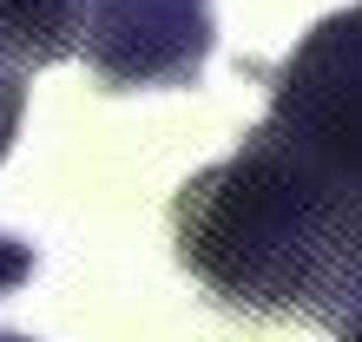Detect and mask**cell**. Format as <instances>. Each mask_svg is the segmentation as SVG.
I'll return each instance as SVG.
<instances>
[{
  "label": "cell",
  "mask_w": 362,
  "mask_h": 342,
  "mask_svg": "<svg viewBox=\"0 0 362 342\" xmlns=\"http://www.w3.org/2000/svg\"><path fill=\"white\" fill-rule=\"evenodd\" d=\"M33 270H40L33 244H20V237H7V230H0V296H7V290H20Z\"/></svg>",
  "instance_id": "cell-6"
},
{
  "label": "cell",
  "mask_w": 362,
  "mask_h": 342,
  "mask_svg": "<svg viewBox=\"0 0 362 342\" xmlns=\"http://www.w3.org/2000/svg\"><path fill=\"white\" fill-rule=\"evenodd\" d=\"M264 125L362 211V7L329 13L284 53Z\"/></svg>",
  "instance_id": "cell-2"
},
{
  "label": "cell",
  "mask_w": 362,
  "mask_h": 342,
  "mask_svg": "<svg viewBox=\"0 0 362 342\" xmlns=\"http://www.w3.org/2000/svg\"><path fill=\"white\" fill-rule=\"evenodd\" d=\"M27 73L33 66H20V59L0 47V158L13 152V132H20V112H27Z\"/></svg>",
  "instance_id": "cell-5"
},
{
  "label": "cell",
  "mask_w": 362,
  "mask_h": 342,
  "mask_svg": "<svg viewBox=\"0 0 362 342\" xmlns=\"http://www.w3.org/2000/svg\"><path fill=\"white\" fill-rule=\"evenodd\" d=\"M178 264L244 316L336 323L362 283V211L257 125L230 158L185 178L172 204Z\"/></svg>",
  "instance_id": "cell-1"
},
{
  "label": "cell",
  "mask_w": 362,
  "mask_h": 342,
  "mask_svg": "<svg viewBox=\"0 0 362 342\" xmlns=\"http://www.w3.org/2000/svg\"><path fill=\"white\" fill-rule=\"evenodd\" d=\"M86 0H0V47L20 66H59L79 53Z\"/></svg>",
  "instance_id": "cell-4"
},
{
  "label": "cell",
  "mask_w": 362,
  "mask_h": 342,
  "mask_svg": "<svg viewBox=\"0 0 362 342\" xmlns=\"http://www.w3.org/2000/svg\"><path fill=\"white\" fill-rule=\"evenodd\" d=\"M0 342H27V336H0Z\"/></svg>",
  "instance_id": "cell-8"
},
{
  "label": "cell",
  "mask_w": 362,
  "mask_h": 342,
  "mask_svg": "<svg viewBox=\"0 0 362 342\" xmlns=\"http://www.w3.org/2000/svg\"><path fill=\"white\" fill-rule=\"evenodd\" d=\"M329 329H336V342H362V283L349 290V303L336 309V323H329Z\"/></svg>",
  "instance_id": "cell-7"
},
{
  "label": "cell",
  "mask_w": 362,
  "mask_h": 342,
  "mask_svg": "<svg viewBox=\"0 0 362 342\" xmlns=\"http://www.w3.org/2000/svg\"><path fill=\"white\" fill-rule=\"evenodd\" d=\"M218 20L211 0H86L79 59L105 93H152V86H198Z\"/></svg>",
  "instance_id": "cell-3"
}]
</instances>
